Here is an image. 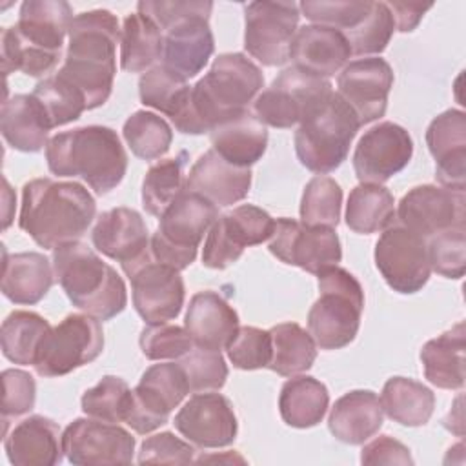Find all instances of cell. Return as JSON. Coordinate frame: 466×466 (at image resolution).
I'll list each match as a JSON object with an SVG mask.
<instances>
[{
	"instance_id": "obj_52",
	"label": "cell",
	"mask_w": 466,
	"mask_h": 466,
	"mask_svg": "<svg viewBox=\"0 0 466 466\" xmlns=\"http://www.w3.org/2000/svg\"><path fill=\"white\" fill-rule=\"evenodd\" d=\"M428 258L431 271L446 279H462L466 268V231L453 228L430 238Z\"/></svg>"
},
{
	"instance_id": "obj_1",
	"label": "cell",
	"mask_w": 466,
	"mask_h": 466,
	"mask_svg": "<svg viewBox=\"0 0 466 466\" xmlns=\"http://www.w3.org/2000/svg\"><path fill=\"white\" fill-rule=\"evenodd\" d=\"M262 87V69L251 58L244 53H222L191 86L189 102L173 126L184 135L211 133L217 126L249 111Z\"/></svg>"
},
{
	"instance_id": "obj_10",
	"label": "cell",
	"mask_w": 466,
	"mask_h": 466,
	"mask_svg": "<svg viewBox=\"0 0 466 466\" xmlns=\"http://www.w3.org/2000/svg\"><path fill=\"white\" fill-rule=\"evenodd\" d=\"M331 82L300 71L297 67L284 69L268 89L260 91L253 100V115L269 127L288 129L304 122L320 109L331 96Z\"/></svg>"
},
{
	"instance_id": "obj_35",
	"label": "cell",
	"mask_w": 466,
	"mask_h": 466,
	"mask_svg": "<svg viewBox=\"0 0 466 466\" xmlns=\"http://www.w3.org/2000/svg\"><path fill=\"white\" fill-rule=\"evenodd\" d=\"M329 406L328 388L315 377L293 375L279 395V411L291 428H313L322 422Z\"/></svg>"
},
{
	"instance_id": "obj_46",
	"label": "cell",
	"mask_w": 466,
	"mask_h": 466,
	"mask_svg": "<svg viewBox=\"0 0 466 466\" xmlns=\"http://www.w3.org/2000/svg\"><path fill=\"white\" fill-rule=\"evenodd\" d=\"M131 402V388L122 377L104 375L93 388L86 390L80 406L87 417L106 422H124Z\"/></svg>"
},
{
	"instance_id": "obj_58",
	"label": "cell",
	"mask_w": 466,
	"mask_h": 466,
	"mask_svg": "<svg viewBox=\"0 0 466 466\" xmlns=\"http://www.w3.org/2000/svg\"><path fill=\"white\" fill-rule=\"evenodd\" d=\"M455 411H457V417H453L451 413H448V417L442 420V424H448L450 420H455V422H451V426H450V431H453L455 435H459V437H462V408H461V397L457 399V406H455Z\"/></svg>"
},
{
	"instance_id": "obj_19",
	"label": "cell",
	"mask_w": 466,
	"mask_h": 466,
	"mask_svg": "<svg viewBox=\"0 0 466 466\" xmlns=\"http://www.w3.org/2000/svg\"><path fill=\"white\" fill-rule=\"evenodd\" d=\"M413 155L410 133L390 120L370 127L353 151V169L360 184H384L402 171Z\"/></svg>"
},
{
	"instance_id": "obj_44",
	"label": "cell",
	"mask_w": 466,
	"mask_h": 466,
	"mask_svg": "<svg viewBox=\"0 0 466 466\" xmlns=\"http://www.w3.org/2000/svg\"><path fill=\"white\" fill-rule=\"evenodd\" d=\"M31 95L42 106L51 127L75 122L87 109V102L82 91L62 78L58 73L40 80Z\"/></svg>"
},
{
	"instance_id": "obj_47",
	"label": "cell",
	"mask_w": 466,
	"mask_h": 466,
	"mask_svg": "<svg viewBox=\"0 0 466 466\" xmlns=\"http://www.w3.org/2000/svg\"><path fill=\"white\" fill-rule=\"evenodd\" d=\"M395 31V20L386 2H373L368 16L350 33H346V40L351 47V55L355 56H370L380 55Z\"/></svg>"
},
{
	"instance_id": "obj_45",
	"label": "cell",
	"mask_w": 466,
	"mask_h": 466,
	"mask_svg": "<svg viewBox=\"0 0 466 466\" xmlns=\"http://www.w3.org/2000/svg\"><path fill=\"white\" fill-rule=\"evenodd\" d=\"M342 189L335 178L326 175L313 177L302 191L300 222L306 226L335 228L340 220Z\"/></svg>"
},
{
	"instance_id": "obj_12",
	"label": "cell",
	"mask_w": 466,
	"mask_h": 466,
	"mask_svg": "<svg viewBox=\"0 0 466 466\" xmlns=\"http://www.w3.org/2000/svg\"><path fill=\"white\" fill-rule=\"evenodd\" d=\"M186 373L178 362H160L149 366L138 384L131 390V402L126 424L147 435L169 420V415L189 393Z\"/></svg>"
},
{
	"instance_id": "obj_51",
	"label": "cell",
	"mask_w": 466,
	"mask_h": 466,
	"mask_svg": "<svg viewBox=\"0 0 466 466\" xmlns=\"http://www.w3.org/2000/svg\"><path fill=\"white\" fill-rule=\"evenodd\" d=\"M226 351L231 364L238 370L251 371L268 368L271 360L269 329H260L255 326H238Z\"/></svg>"
},
{
	"instance_id": "obj_54",
	"label": "cell",
	"mask_w": 466,
	"mask_h": 466,
	"mask_svg": "<svg viewBox=\"0 0 466 466\" xmlns=\"http://www.w3.org/2000/svg\"><path fill=\"white\" fill-rule=\"evenodd\" d=\"M2 417L7 420L9 417H20L35 408L36 400V382L31 373L24 370H4L2 371Z\"/></svg>"
},
{
	"instance_id": "obj_33",
	"label": "cell",
	"mask_w": 466,
	"mask_h": 466,
	"mask_svg": "<svg viewBox=\"0 0 466 466\" xmlns=\"http://www.w3.org/2000/svg\"><path fill=\"white\" fill-rule=\"evenodd\" d=\"M464 348L466 326H455L428 340L420 350V362L428 382L441 390H461L464 386Z\"/></svg>"
},
{
	"instance_id": "obj_38",
	"label": "cell",
	"mask_w": 466,
	"mask_h": 466,
	"mask_svg": "<svg viewBox=\"0 0 466 466\" xmlns=\"http://www.w3.org/2000/svg\"><path fill=\"white\" fill-rule=\"evenodd\" d=\"M346 224L359 235L384 231L395 224V198L382 184H359L346 202Z\"/></svg>"
},
{
	"instance_id": "obj_34",
	"label": "cell",
	"mask_w": 466,
	"mask_h": 466,
	"mask_svg": "<svg viewBox=\"0 0 466 466\" xmlns=\"http://www.w3.org/2000/svg\"><path fill=\"white\" fill-rule=\"evenodd\" d=\"M209 138L211 149L238 167H251L262 158L268 147V129L253 111H246L217 126L209 133Z\"/></svg>"
},
{
	"instance_id": "obj_27",
	"label": "cell",
	"mask_w": 466,
	"mask_h": 466,
	"mask_svg": "<svg viewBox=\"0 0 466 466\" xmlns=\"http://www.w3.org/2000/svg\"><path fill=\"white\" fill-rule=\"evenodd\" d=\"M350 56L353 55L346 36L333 27L317 24L299 27L289 46L293 67L320 78L340 73Z\"/></svg>"
},
{
	"instance_id": "obj_50",
	"label": "cell",
	"mask_w": 466,
	"mask_h": 466,
	"mask_svg": "<svg viewBox=\"0 0 466 466\" xmlns=\"http://www.w3.org/2000/svg\"><path fill=\"white\" fill-rule=\"evenodd\" d=\"M178 364L182 366L189 390L193 393L200 391H217L226 384L228 366L220 351L193 348L186 353Z\"/></svg>"
},
{
	"instance_id": "obj_32",
	"label": "cell",
	"mask_w": 466,
	"mask_h": 466,
	"mask_svg": "<svg viewBox=\"0 0 466 466\" xmlns=\"http://www.w3.org/2000/svg\"><path fill=\"white\" fill-rule=\"evenodd\" d=\"M51 124L33 95H13L4 100L0 131L4 140L18 151L36 153L49 142Z\"/></svg>"
},
{
	"instance_id": "obj_17",
	"label": "cell",
	"mask_w": 466,
	"mask_h": 466,
	"mask_svg": "<svg viewBox=\"0 0 466 466\" xmlns=\"http://www.w3.org/2000/svg\"><path fill=\"white\" fill-rule=\"evenodd\" d=\"M395 218L397 224L426 240L442 231L464 228V191L435 184L415 186L400 198L395 209Z\"/></svg>"
},
{
	"instance_id": "obj_22",
	"label": "cell",
	"mask_w": 466,
	"mask_h": 466,
	"mask_svg": "<svg viewBox=\"0 0 466 466\" xmlns=\"http://www.w3.org/2000/svg\"><path fill=\"white\" fill-rule=\"evenodd\" d=\"M391 87L393 69L380 56L351 60L337 76V93L355 111L360 126L384 116Z\"/></svg>"
},
{
	"instance_id": "obj_53",
	"label": "cell",
	"mask_w": 466,
	"mask_h": 466,
	"mask_svg": "<svg viewBox=\"0 0 466 466\" xmlns=\"http://www.w3.org/2000/svg\"><path fill=\"white\" fill-rule=\"evenodd\" d=\"M191 442L178 439L171 431L147 437L138 451V464H189L195 461Z\"/></svg>"
},
{
	"instance_id": "obj_24",
	"label": "cell",
	"mask_w": 466,
	"mask_h": 466,
	"mask_svg": "<svg viewBox=\"0 0 466 466\" xmlns=\"http://www.w3.org/2000/svg\"><path fill=\"white\" fill-rule=\"evenodd\" d=\"M426 146L435 158V178L441 186L464 191L466 187V115L446 109L426 129Z\"/></svg>"
},
{
	"instance_id": "obj_57",
	"label": "cell",
	"mask_w": 466,
	"mask_h": 466,
	"mask_svg": "<svg viewBox=\"0 0 466 466\" xmlns=\"http://www.w3.org/2000/svg\"><path fill=\"white\" fill-rule=\"evenodd\" d=\"M386 4L393 15L395 29L400 33H411L422 20L424 13L431 9V4H420V2H386Z\"/></svg>"
},
{
	"instance_id": "obj_16",
	"label": "cell",
	"mask_w": 466,
	"mask_h": 466,
	"mask_svg": "<svg viewBox=\"0 0 466 466\" xmlns=\"http://www.w3.org/2000/svg\"><path fill=\"white\" fill-rule=\"evenodd\" d=\"M271 255L288 266H297L311 275L337 266L342 248L335 228L306 226L300 220L280 217L275 220L273 235L268 242Z\"/></svg>"
},
{
	"instance_id": "obj_26",
	"label": "cell",
	"mask_w": 466,
	"mask_h": 466,
	"mask_svg": "<svg viewBox=\"0 0 466 466\" xmlns=\"http://www.w3.org/2000/svg\"><path fill=\"white\" fill-rule=\"evenodd\" d=\"M251 187V169L224 160L215 149L202 153L191 166L186 189L193 191L217 208H228L244 200Z\"/></svg>"
},
{
	"instance_id": "obj_4",
	"label": "cell",
	"mask_w": 466,
	"mask_h": 466,
	"mask_svg": "<svg viewBox=\"0 0 466 466\" xmlns=\"http://www.w3.org/2000/svg\"><path fill=\"white\" fill-rule=\"evenodd\" d=\"M73 18V7L64 0L22 2L18 22L2 31L4 73L22 71L38 78L53 71Z\"/></svg>"
},
{
	"instance_id": "obj_25",
	"label": "cell",
	"mask_w": 466,
	"mask_h": 466,
	"mask_svg": "<svg viewBox=\"0 0 466 466\" xmlns=\"http://www.w3.org/2000/svg\"><path fill=\"white\" fill-rule=\"evenodd\" d=\"M213 51L215 38L209 16H187L164 31L160 64L189 80L208 66Z\"/></svg>"
},
{
	"instance_id": "obj_36",
	"label": "cell",
	"mask_w": 466,
	"mask_h": 466,
	"mask_svg": "<svg viewBox=\"0 0 466 466\" xmlns=\"http://www.w3.org/2000/svg\"><path fill=\"white\" fill-rule=\"evenodd\" d=\"M382 411L402 426H424L435 410V393L419 380L408 377H391L382 386Z\"/></svg>"
},
{
	"instance_id": "obj_5",
	"label": "cell",
	"mask_w": 466,
	"mask_h": 466,
	"mask_svg": "<svg viewBox=\"0 0 466 466\" xmlns=\"http://www.w3.org/2000/svg\"><path fill=\"white\" fill-rule=\"evenodd\" d=\"M46 160L53 175L80 177L96 195L113 191L127 171V153L116 131L107 126H82L53 135Z\"/></svg>"
},
{
	"instance_id": "obj_37",
	"label": "cell",
	"mask_w": 466,
	"mask_h": 466,
	"mask_svg": "<svg viewBox=\"0 0 466 466\" xmlns=\"http://www.w3.org/2000/svg\"><path fill=\"white\" fill-rule=\"evenodd\" d=\"M164 33L146 15L131 13L120 29V67L127 73H146L162 58Z\"/></svg>"
},
{
	"instance_id": "obj_41",
	"label": "cell",
	"mask_w": 466,
	"mask_h": 466,
	"mask_svg": "<svg viewBox=\"0 0 466 466\" xmlns=\"http://www.w3.org/2000/svg\"><path fill=\"white\" fill-rule=\"evenodd\" d=\"M186 158L187 153L180 151L173 158L155 162L142 180V208L146 213L158 217L186 191Z\"/></svg>"
},
{
	"instance_id": "obj_3",
	"label": "cell",
	"mask_w": 466,
	"mask_h": 466,
	"mask_svg": "<svg viewBox=\"0 0 466 466\" xmlns=\"http://www.w3.org/2000/svg\"><path fill=\"white\" fill-rule=\"evenodd\" d=\"M95 215L93 195L75 180L33 178L22 187L18 226L44 249L80 240Z\"/></svg>"
},
{
	"instance_id": "obj_49",
	"label": "cell",
	"mask_w": 466,
	"mask_h": 466,
	"mask_svg": "<svg viewBox=\"0 0 466 466\" xmlns=\"http://www.w3.org/2000/svg\"><path fill=\"white\" fill-rule=\"evenodd\" d=\"M140 351L149 360H166V359H182L189 353L195 344L186 328L177 324H147L140 331Z\"/></svg>"
},
{
	"instance_id": "obj_29",
	"label": "cell",
	"mask_w": 466,
	"mask_h": 466,
	"mask_svg": "<svg viewBox=\"0 0 466 466\" xmlns=\"http://www.w3.org/2000/svg\"><path fill=\"white\" fill-rule=\"evenodd\" d=\"M184 328L197 348L222 351L238 329V315L222 295L204 289L189 299Z\"/></svg>"
},
{
	"instance_id": "obj_28",
	"label": "cell",
	"mask_w": 466,
	"mask_h": 466,
	"mask_svg": "<svg viewBox=\"0 0 466 466\" xmlns=\"http://www.w3.org/2000/svg\"><path fill=\"white\" fill-rule=\"evenodd\" d=\"M4 450L15 466H55L62 461L58 424L44 415H31L4 431Z\"/></svg>"
},
{
	"instance_id": "obj_42",
	"label": "cell",
	"mask_w": 466,
	"mask_h": 466,
	"mask_svg": "<svg viewBox=\"0 0 466 466\" xmlns=\"http://www.w3.org/2000/svg\"><path fill=\"white\" fill-rule=\"evenodd\" d=\"M191 86L186 78L167 69L164 64H157L138 80L140 102L147 107L160 111L173 122L186 109L189 102Z\"/></svg>"
},
{
	"instance_id": "obj_20",
	"label": "cell",
	"mask_w": 466,
	"mask_h": 466,
	"mask_svg": "<svg viewBox=\"0 0 466 466\" xmlns=\"http://www.w3.org/2000/svg\"><path fill=\"white\" fill-rule=\"evenodd\" d=\"M126 275L131 280L133 306L146 324L169 322L180 315L186 300L180 271L149 257Z\"/></svg>"
},
{
	"instance_id": "obj_30",
	"label": "cell",
	"mask_w": 466,
	"mask_h": 466,
	"mask_svg": "<svg viewBox=\"0 0 466 466\" xmlns=\"http://www.w3.org/2000/svg\"><path fill=\"white\" fill-rule=\"evenodd\" d=\"M380 399L371 390H351L339 397L329 411L328 428L344 444H364L382 426Z\"/></svg>"
},
{
	"instance_id": "obj_18",
	"label": "cell",
	"mask_w": 466,
	"mask_h": 466,
	"mask_svg": "<svg viewBox=\"0 0 466 466\" xmlns=\"http://www.w3.org/2000/svg\"><path fill=\"white\" fill-rule=\"evenodd\" d=\"M64 455L71 464H131L135 437L116 422L93 417L75 419L62 431Z\"/></svg>"
},
{
	"instance_id": "obj_7",
	"label": "cell",
	"mask_w": 466,
	"mask_h": 466,
	"mask_svg": "<svg viewBox=\"0 0 466 466\" xmlns=\"http://www.w3.org/2000/svg\"><path fill=\"white\" fill-rule=\"evenodd\" d=\"M319 299L308 311V331L317 348L331 351L355 340L364 311V289L344 268L331 266L319 275Z\"/></svg>"
},
{
	"instance_id": "obj_56",
	"label": "cell",
	"mask_w": 466,
	"mask_h": 466,
	"mask_svg": "<svg viewBox=\"0 0 466 466\" xmlns=\"http://www.w3.org/2000/svg\"><path fill=\"white\" fill-rule=\"evenodd\" d=\"M362 464H413L410 448L390 435H379L360 451Z\"/></svg>"
},
{
	"instance_id": "obj_48",
	"label": "cell",
	"mask_w": 466,
	"mask_h": 466,
	"mask_svg": "<svg viewBox=\"0 0 466 466\" xmlns=\"http://www.w3.org/2000/svg\"><path fill=\"white\" fill-rule=\"evenodd\" d=\"M373 2L370 0H333V2H313L304 0L299 4L300 13L317 25H326L340 31L342 35L355 29L371 11Z\"/></svg>"
},
{
	"instance_id": "obj_11",
	"label": "cell",
	"mask_w": 466,
	"mask_h": 466,
	"mask_svg": "<svg viewBox=\"0 0 466 466\" xmlns=\"http://www.w3.org/2000/svg\"><path fill=\"white\" fill-rule=\"evenodd\" d=\"M102 350L104 331L98 319L69 313L47 331L33 368L40 377H62L93 362Z\"/></svg>"
},
{
	"instance_id": "obj_15",
	"label": "cell",
	"mask_w": 466,
	"mask_h": 466,
	"mask_svg": "<svg viewBox=\"0 0 466 466\" xmlns=\"http://www.w3.org/2000/svg\"><path fill=\"white\" fill-rule=\"evenodd\" d=\"M373 258L380 277L397 293H417L430 280L428 240L400 224H391L382 231Z\"/></svg>"
},
{
	"instance_id": "obj_2",
	"label": "cell",
	"mask_w": 466,
	"mask_h": 466,
	"mask_svg": "<svg viewBox=\"0 0 466 466\" xmlns=\"http://www.w3.org/2000/svg\"><path fill=\"white\" fill-rule=\"evenodd\" d=\"M116 44H120V27L111 11L93 9L75 15L67 31L64 64L56 73L82 91L87 111L104 106L113 91Z\"/></svg>"
},
{
	"instance_id": "obj_6",
	"label": "cell",
	"mask_w": 466,
	"mask_h": 466,
	"mask_svg": "<svg viewBox=\"0 0 466 466\" xmlns=\"http://www.w3.org/2000/svg\"><path fill=\"white\" fill-rule=\"evenodd\" d=\"M53 271L71 304L98 320H111L127 306L122 277L80 240L53 249Z\"/></svg>"
},
{
	"instance_id": "obj_55",
	"label": "cell",
	"mask_w": 466,
	"mask_h": 466,
	"mask_svg": "<svg viewBox=\"0 0 466 466\" xmlns=\"http://www.w3.org/2000/svg\"><path fill=\"white\" fill-rule=\"evenodd\" d=\"M137 11L149 16L162 33L173 25L175 22L187 18V16H209L213 11V2L204 0H191V2H138Z\"/></svg>"
},
{
	"instance_id": "obj_21",
	"label": "cell",
	"mask_w": 466,
	"mask_h": 466,
	"mask_svg": "<svg viewBox=\"0 0 466 466\" xmlns=\"http://www.w3.org/2000/svg\"><path fill=\"white\" fill-rule=\"evenodd\" d=\"M173 424L187 442L206 450L233 444L238 431L231 400L217 391L189 397L177 411Z\"/></svg>"
},
{
	"instance_id": "obj_23",
	"label": "cell",
	"mask_w": 466,
	"mask_h": 466,
	"mask_svg": "<svg viewBox=\"0 0 466 466\" xmlns=\"http://www.w3.org/2000/svg\"><path fill=\"white\" fill-rule=\"evenodd\" d=\"M96 251L120 262L124 273L151 257L149 231L142 215L133 208H113L104 211L91 231Z\"/></svg>"
},
{
	"instance_id": "obj_39",
	"label": "cell",
	"mask_w": 466,
	"mask_h": 466,
	"mask_svg": "<svg viewBox=\"0 0 466 466\" xmlns=\"http://www.w3.org/2000/svg\"><path fill=\"white\" fill-rule=\"evenodd\" d=\"M271 360L269 370L280 377H293L308 371L317 359V344L297 322H282L269 329Z\"/></svg>"
},
{
	"instance_id": "obj_8",
	"label": "cell",
	"mask_w": 466,
	"mask_h": 466,
	"mask_svg": "<svg viewBox=\"0 0 466 466\" xmlns=\"http://www.w3.org/2000/svg\"><path fill=\"white\" fill-rule=\"evenodd\" d=\"M359 127L355 111L333 91L328 102L295 131L293 144L299 162L319 175L335 171L348 158Z\"/></svg>"
},
{
	"instance_id": "obj_31",
	"label": "cell",
	"mask_w": 466,
	"mask_h": 466,
	"mask_svg": "<svg viewBox=\"0 0 466 466\" xmlns=\"http://www.w3.org/2000/svg\"><path fill=\"white\" fill-rule=\"evenodd\" d=\"M55 282L53 262L36 251L7 253L4 249L2 293L15 304L33 306L40 302Z\"/></svg>"
},
{
	"instance_id": "obj_13",
	"label": "cell",
	"mask_w": 466,
	"mask_h": 466,
	"mask_svg": "<svg viewBox=\"0 0 466 466\" xmlns=\"http://www.w3.org/2000/svg\"><path fill=\"white\" fill-rule=\"evenodd\" d=\"M275 218L258 206L240 204L217 217L209 228L202 264L211 269H226L237 262L248 246H257L271 238Z\"/></svg>"
},
{
	"instance_id": "obj_14",
	"label": "cell",
	"mask_w": 466,
	"mask_h": 466,
	"mask_svg": "<svg viewBox=\"0 0 466 466\" xmlns=\"http://www.w3.org/2000/svg\"><path fill=\"white\" fill-rule=\"evenodd\" d=\"M300 18L295 2H249L244 5V47L262 66H284Z\"/></svg>"
},
{
	"instance_id": "obj_43",
	"label": "cell",
	"mask_w": 466,
	"mask_h": 466,
	"mask_svg": "<svg viewBox=\"0 0 466 466\" xmlns=\"http://www.w3.org/2000/svg\"><path fill=\"white\" fill-rule=\"evenodd\" d=\"M122 137L131 153L142 160H157L164 157L173 142V131L169 124L157 113L138 109L122 127Z\"/></svg>"
},
{
	"instance_id": "obj_40",
	"label": "cell",
	"mask_w": 466,
	"mask_h": 466,
	"mask_svg": "<svg viewBox=\"0 0 466 466\" xmlns=\"http://www.w3.org/2000/svg\"><path fill=\"white\" fill-rule=\"evenodd\" d=\"M51 324L38 313L27 309L11 311L2 322L0 342L2 353L7 360L22 366H33L40 344Z\"/></svg>"
},
{
	"instance_id": "obj_9",
	"label": "cell",
	"mask_w": 466,
	"mask_h": 466,
	"mask_svg": "<svg viewBox=\"0 0 466 466\" xmlns=\"http://www.w3.org/2000/svg\"><path fill=\"white\" fill-rule=\"evenodd\" d=\"M218 217V208L204 197L184 191L162 215L151 235V257L177 271L186 269L195 258L198 246Z\"/></svg>"
}]
</instances>
